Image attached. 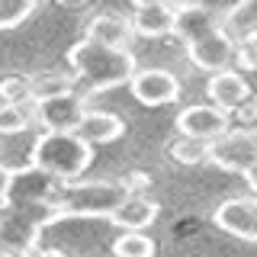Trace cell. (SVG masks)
Segmentation results:
<instances>
[{
    "mask_svg": "<svg viewBox=\"0 0 257 257\" xmlns=\"http://www.w3.org/2000/svg\"><path fill=\"white\" fill-rule=\"evenodd\" d=\"M177 36L187 42L190 61L196 68L219 74L228 71V64L238 58L235 39L225 29V16L203 4H180V20H177Z\"/></svg>",
    "mask_w": 257,
    "mask_h": 257,
    "instance_id": "obj_1",
    "label": "cell"
},
{
    "mask_svg": "<svg viewBox=\"0 0 257 257\" xmlns=\"http://www.w3.org/2000/svg\"><path fill=\"white\" fill-rule=\"evenodd\" d=\"M68 61L74 68L77 80L87 87V96L103 93L109 87L132 84V77L139 74L135 55L128 48H106L100 42H90L87 36L68 48Z\"/></svg>",
    "mask_w": 257,
    "mask_h": 257,
    "instance_id": "obj_2",
    "label": "cell"
},
{
    "mask_svg": "<svg viewBox=\"0 0 257 257\" xmlns=\"http://www.w3.org/2000/svg\"><path fill=\"white\" fill-rule=\"evenodd\" d=\"M132 196L125 180H77L55 187V212L58 219H109Z\"/></svg>",
    "mask_w": 257,
    "mask_h": 257,
    "instance_id": "obj_3",
    "label": "cell"
},
{
    "mask_svg": "<svg viewBox=\"0 0 257 257\" xmlns=\"http://www.w3.org/2000/svg\"><path fill=\"white\" fill-rule=\"evenodd\" d=\"M90 161L93 145H87L77 132H42L32 145V167L55 183H77Z\"/></svg>",
    "mask_w": 257,
    "mask_h": 257,
    "instance_id": "obj_4",
    "label": "cell"
},
{
    "mask_svg": "<svg viewBox=\"0 0 257 257\" xmlns=\"http://www.w3.org/2000/svg\"><path fill=\"white\" fill-rule=\"evenodd\" d=\"M209 161L231 174H251L257 167V128H231L209 145Z\"/></svg>",
    "mask_w": 257,
    "mask_h": 257,
    "instance_id": "obj_5",
    "label": "cell"
},
{
    "mask_svg": "<svg viewBox=\"0 0 257 257\" xmlns=\"http://www.w3.org/2000/svg\"><path fill=\"white\" fill-rule=\"evenodd\" d=\"M228 132H231V116L212 103H193V106L177 112V135L180 139L212 145Z\"/></svg>",
    "mask_w": 257,
    "mask_h": 257,
    "instance_id": "obj_6",
    "label": "cell"
},
{
    "mask_svg": "<svg viewBox=\"0 0 257 257\" xmlns=\"http://www.w3.org/2000/svg\"><path fill=\"white\" fill-rule=\"evenodd\" d=\"M87 96L74 90L48 96V100H36V119L45 132H77L87 116Z\"/></svg>",
    "mask_w": 257,
    "mask_h": 257,
    "instance_id": "obj_7",
    "label": "cell"
},
{
    "mask_svg": "<svg viewBox=\"0 0 257 257\" xmlns=\"http://www.w3.org/2000/svg\"><path fill=\"white\" fill-rule=\"evenodd\" d=\"M212 222L241 241H257V196H231L215 206Z\"/></svg>",
    "mask_w": 257,
    "mask_h": 257,
    "instance_id": "obj_8",
    "label": "cell"
},
{
    "mask_svg": "<svg viewBox=\"0 0 257 257\" xmlns=\"http://www.w3.org/2000/svg\"><path fill=\"white\" fill-rule=\"evenodd\" d=\"M128 90L142 106H167L180 96V80L167 68H145L132 77Z\"/></svg>",
    "mask_w": 257,
    "mask_h": 257,
    "instance_id": "obj_9",
    "label": "cell"
},
{
    "mask_svg": "<svg viewBox=\"0 0 257 257\" xmlns=\"http://www.w3.org/2000/svg\"><path fill=\"white\" fill-rule=\"evenodd\" d=\"M132 29L135 36L158 39L167 32H177V20H180V4H161V0H139L132 7Z\"/></svg>",
    "mask_w": 257,
    "mask_h": 257,
    "instance_id": "obj_10",
    "label": "cell"
},
{
    "mask_svg": "<svg viewBox=\"0 0 257 257\" xmlns=\"http://www.w3.org/2000/svg\"><path fill=\"white\" fill-rule=\"evenodd\" d=\"M206 93H209V100H212V106L231 112V109H238L241 103L251 96V84H247V80L241 77L238 71L228 68V71H219V74L209 77Z\"/></svg>",
    "mask_w": 257,
    "mask_h": 257,
    "instance_id": "obj_11",
    "label": "cell"
},
{
    "mask_svg": "<svg viewBox=\"0 0 257 257\" xmlns=\"http://www.w3.org/2000/svg\"><path fill=\"white\" fill-rule=\"evenodd\" d=\"M132 36H135L132 20L116 16V13H96L93 20L87 23V39L106 45V48H128Z\"/></svg>",
    "mask_w": 257,
    "mask_h": 257,
    "instance_id": "obj_12",
    "label": "cell"
},
{
    "mask_svg": "<svg viewBox=\"0 0 257 257\" xmlns=\"http://www.w3.org/2000/svg\"><path fill=\"white\" fill-rule=\"evenodd\" d=\"M158 203L155 199H148V196H128L122 206L116 209V212L109 215V222L116 225V228H122V231H145V228H151L158 219Z\"/></svg>",
    "mask_w": 257,
    "mask_h": 257,
    "instance_id": "obj_13",
    "label": "cell"
},
{
    "mask_svg": "<svg viewBox=\"0 0 257 257\" xmlns=\"http://www.w3.org/2000/svg\"><path fill=\"white\" fill-rule=\"evenodd\" d=\"M122 132H125V122L116 112H106V109H90L84 116V122H80V128H77V135L87 145H109Z\"/></svg>",
    "mask_w": 257,
    "mask_h": 257,
    "instance_id": "obj_14",
    "label": "cell"
},
{
    "mask_svg": "<svg viewBox=\"0 0 257 257\" xmlns=\"http://www.w3.org/2000/svg\"><path fill=\"white\" fill-rule=\"evenodd\" d=\"M36 119V103H0V135L26 132Z\"/></svg>",
    "mask_w": 257,
    "mask_h": 257,
    "instance_id": "obj_15",
    "label": "cell"
},
{
    "mask_svg": "<svg viewBox=\"0 0 257 257\" xmlns=\"http://www.w3.org/2000/svg\"><path fill=\"white\" fill-rule=\"evenodd\" d=\"M112 254L116 257H155V241L145 231H122L112 241Z\"/></svg>",
    "mask_w": 257,
    "mask_h": 257,
    "instance_id": "obj_16",
    "label": "cell"
},
{
    "mask_svg": "<svg viewBox=\"0 0 257 257\" xmlns=\"http://www.w3.org/2000/svg\"><path fill=\"white\" fill-rule=\"evenodd\" d=\"M36 13V0H0V29H16Z\"/></svg>",
    "mask_w": 257,
    "mask_h": 257,
    "instance_id": "obj_17",
    "label": "cell"
},
{
    "mask_svg": "<svg viewBox=\"0 0 257 257\" xmlns=\"http://www.w3.org/2000/svg\"><path fill=\"white\" fill-rule=\"evenodd\" d=\"M171 155H174V161H180V164H199L203 158H209V145L193 142V139H177L171 145Z\"/></svg>",
    "mask_w": 257,
    "mask_h": 257,
    "instance_id": "obj_18",
    "label": "cell"
},
{
    "mask_svg": "<svg viewBox=\"0 0 257 257\" xmlns=\"http://www.w3.org/2000/svg\"><path fill=\"white\" fill-rule=\"evenodd\" d=\"M238 64L241 68H257V26L244 32V39H241L238 45Z\"/></svg>",
    "mask_w": 257,
    "mask_h": 257,
    "instance_id": "obj_19",
    "label": "cell"
},
{
    "mask_svg": "<svg viewBox=\"0 0 257 257\" xmlns=\"http://www.w3.org/2000/svg\"><path fill=\"white\" fill-rule=\"evenodd\" d=\"M13 183H16L13 171H10L7 164H0V209L10 206V199H13Z\"/></svg>",
    "mask_w": 257,
    "mask_h": 257,
    "instance_id": "obj_20",
    "label": "cell"
},
{
    "mask_svg": "<svg viewBox=\"0 0 257 257\" xmlns=\"http://www.w3.org/2000/svg\"><path fill=\"white\" fill-rule=\"evenodd\" d=\"M247 180H251V190L257 193V167H254V171H251V174H247Z\"/></svg>",
    "mask_w": 257,
    "mask_h": 257,
    "instance_id": "obj_21",
    "label": "cell"
}]
</instances>
